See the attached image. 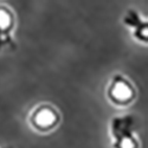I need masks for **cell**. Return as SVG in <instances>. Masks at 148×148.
<instances>
[{"mask_svg": "<svg viewBox=\"0 0 148 148\" xmlns=\"http://www.w3.org/2000/svg\"><path fill=\"white\" fill-rule=\"evenodd\" d=\"M135 120L133 115L116 116L112 120L110 130L113 136V148H139V141L134 135Z\"/></svg>", "mask_w": 148, "mask_h": 148, "instance_id": "1", "label": "cell"}, {"mask_svg": "<svg viewBox=\"0 0 148 148\" xmlns=\"http://www.w3.org/2000/svg\"><path fill=\"white\" fill-rule=\"evenodd\" d=\"M107 96L110 102L116 106H128L134 101L136 91H135L134 85L122 75H115L112 78Z\"/></svg>", "mask_w": 148, "mask_h": 148, "instance_id": "2", "label": "cell"}, {"mask_svg": "<svg viewBox=\"0 0 148 148\" xmlns=\"http://www.w3.org/2000/svg\"><path fill=\"white\" fill-rule=\"evenodd\" d=\"M59 121V113L50 104H42L37 107L30 115V125L38 132H50L55 129Z\"/></svg>", "mask_w": 148, "mask_h": 148, "instance_id": "3", "label": "cell"}, {"mask_svg": "<svg viewBox=\"0 0 148 148\" xmlns=\"http://www.w3.org/2000/svg\"><path fill=\"white\" fill-rule=\"evenodd\" d=\"M14 14L7 6L0 5V50L4 46H11L14 49V42L12 38V32L14 29Z\"/></svg>", "mask_w": 148, "mask_h": 148, "instance_id": "4", "label": "cell"}, {"mask_svg": "<svg viewBox=\"0 0 148 148\" xmlns=\"http://www.w3.org/2000/svg\"><path fill=\"white\" fill-rule=\"evenodd\" d=\"M123 23L133 31V37L140 42H148V24L143 21L135 10H128L123 17Z\"/></svg>", "mask_w": 148, "mask_h": 148, "instance_id": "5", "label": "cell"}, {"mask_svg": "<svg viewBox=\"0 0 148 148\" xmlns=\"http://www.w3.org/2000/svg\"><path fill=\"white\" fill-rule=\"evenodd\" d=\"M8 148H12V147H8Z\"/></svg>", "mask_w": 148, "mask_h": 148, "instance_id": "6", "label": "cell"}]
</instances>
